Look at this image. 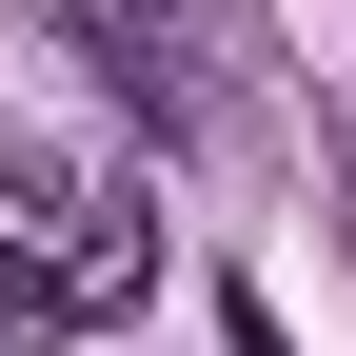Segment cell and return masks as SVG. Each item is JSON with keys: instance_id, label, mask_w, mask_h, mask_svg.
<instances>
[{"instance_id": "cell-1", "label": "cell", "mask_w": 356, "mask_h": 356, "mask_svg": "<svg viewBox=\"0 0 356 356\" xmlns=\"http://www.w3.org/2000/svg\"><path fill=\"white\" fill-rule=\"evenodd\" d=\"M0 198H20V257H40L60 317H119V297L159 277V198H139L119 159H79V139H0Z\"/></svg>"}, {"instance_id": "cell-2", "label": "cell", "mask_w": 356, "mask_h": 356, "mask_svg": "<svg viewBox=\"0 0 356 356\" xmlns=\"http://www.w3.org/2000/svg\"><path fill=\"white\" fill-rule=\"evenodd\" d=\"M40 20H60L79 60H99L119 99L159 119V139H218V119H238V60H257V0H40Z\"/></svg>"}]
</instances>
